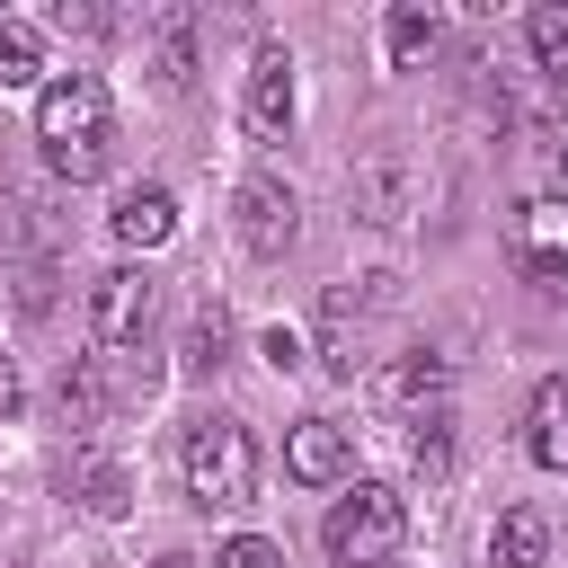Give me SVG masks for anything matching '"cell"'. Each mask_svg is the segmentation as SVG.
Returning a JSON list of instances; mask_svg holds the SVG:
<instances>
[{
  "instance_id": "cell-1",
  "label": "cell",
  "mask_w": 568,
  "mask_h": 568,
  "mask_svg": "<svg viewBox=\"0 0 568 568\" xmlns=\"http://www.w3.org/2000/svg\"><path fill=\"white\" fill-rule=\"evenodd\" d=\"M36 142H44L53 178L89 186V178L106 169V151H115V98H106V80H98V71L44 80V89H36Z\"/></svg>"
},
{
  "instance_id": "cell-2",
  "label": "cell",
  "mask_w": 568,
  "mask_h": 568,
  "mask_svg": "<svg viewBox=\"0 0 568 568\" xmlns=\"http://www.w3.org/2000/svg\"><path fill=\"white\" fill-rule=\"evenodd\" d=\"M178 470H186V497L195 506H248L257 497V444H248V426L240 417H195L186 426V444H178Z\"/></svg>"
},
{
  "instance_id": "cell-3",
  "label": "cell",
  "mask_w": 568,
  "mask_h": 568,
  "mask_svg": "<svg viewBox=\"0 0 568 568\" xmlns=\"http://www.w3.org/2000/svg\"><path fill=\"white\" fill-rule=\"evenodd\" d=\"M399 541H408V497H399L390 479H355V488L328 506V524H320V550H328L337 568H382Z\"/></svg>"
},
{
  "instance_id": "cell-4",
  "label": "cell",
  "mask_w": 568,
  "mask_h": 568,
  "mask_svg": "<svg viewBox=\"0 0 568 568\" xmlns=\"http://www.w3.org/2000/svg\"><path fill=\"white\" fill-rule=\"evenodd\" d=\"M506 257H515V275H524L532 293L568 302V204H559V195H550V204H515Z\"/></svg>"
},
{
  "instance_id": "cell-5",
  "label": "cell",
  "mask_w": 568,
  "mask_h": 568,
  "mask_svg": "<svg viewBox=\"0 0 568 568\" xmlns=\"http://www.w3.org/2000/svg\"><path fill=\"white\" fill-rule=\"evenodd\" d=\"M231 213H240V248H248V257H284V248L302 240V195H293V186H284L275 169L240 178Z\"/></svg>"
},
{
  "instance_id": "cell-6",
  "label": "cell",
  "mask_w": 568,
  "mask_h": 568,
  "mask_svg": "<svg viewBox=\"0 0 568 568\" xmlns=\"http://www.w3.org/2000/svg\"><path fill=\"white\" fill-rule=\"evenodd\" d=\"M293 106H302V98H293V53H284V44H257V53H248V89H240L248 133H257V142H284V133H293Z\"/></svg>"
},
{
  "instance_id": "cell-7",
  "label": "cell",
  "mask_w": 568,
  "mask_h": 568,
  "mask_svg": "<svg viewBox=\"0 0 568 568\" xmlns=\"http://www.w3.org/2000/svg\"><path fill=\"white\" fill-rule=\"evenodd\" d=\"M142 320H151V275H142V266L89 275V337H98V346H133Z\"/></svg>"
},
{
  "instance_id": "cell-8",
  "label": "cell",
  "mask_w": 568,
  "mask_h": 568,
  "mask_svg": "<svg viewBox=\"0 0 568 568\" xmlns=\"http://www.w3.org/2000/svg\"><path fill=\"white\" fill-rule=\"evenodd\" d=\"M284 470H293L302 488H337V479H355V444H346V426H337V417H302V426L284 435Z\"/></svg>"
},
{
  "instance_id": "cell-9",
  "label": "cell",
  "mask_w": 568,
  "mask_h": 568,
  "mask_svg": "<svg viewBox=\"0 0 568 568\" xmlns=\"http://www.w3.org/2000/svg\"><path fill=\"white\" fill-rule=\"evenodd\" d=\"M106 231H115L124 248H142V257H151V248H169V240H178V195H169V186H124V195H115V213H106Z\"/></svg>"
},
{
  "instance_id": "cell-10",
  "label": "cell",
  "mask_w": 568,
  "mask_h": 568,
  "mask_svg": "<svg viewBox=\"0 0 568 568\" xmlns=\"http://www.w3.org/2000/svg\"><path fill=\"white\" fill-rule=\"evenodd\" d=\"M524 453H532L541 470H568V373H550V382L532 390V408H524Z\"/></svg>"
},
{
  "instance_id": "cell-11",
  "label": "cell",
  "mask_w": 568,
  "mask_h": 568,
  "mask_svg": "<svg viewBox=\"0 0 568 568\" xmlns=\"http://www.w3.org/2000/svg\"><path fill=\"white\" fill-rule=\"evenodd\" d=\"M550 559V515L541 506H506L488 524V568H541Z\"/></svg>"
},
{
  "instance_id": "cell-12",
  "label": "cell",
  "mask_w": 568,
  "mask_h": 568,
  "mask_svg": "<svg viewBox=\"0 0 568 568\" xmlns=\"http://www.w3.org/2000/svg\"><path fill=\"white\" fill-rule=\"evenodd\" d=\"M435 44H444V18H435V9L399 0V9L382 18V53H390V71H426V62H435Z\"/></svg>"
},
{
  "instance_id": "cell-13",
  "label": "cell",
  "mask_w": 568,
  "mask_h": 568,
  "mask_svg": "<svg viewBox=\"0 0 568 568\" xmlns=\"http://www.w3.org/2000/svg\"><path fill=\"white\" fill-rule=\"evenodd\" d=\"M151 36H160V89H186L195 80V18L186 9H151Z\"/></svg>"
},
{
  "instance_id": "cell-14",
  "label": "cell",
  "mask_w": 568,
  "mask_h": 568,
  "mask_svg": "<svg viewBox=\"0 0 568 568\" xmlns=\"http://www.w3.org/2000/svg\"><path fill=\"white\" fill-rule=\"evenodd\" d=\"M222 364H231V311L204 302V311L186 320V373H222Z\"/></svg>"
},
{
  "instance_id": "cell-15",
  "label": "cell",
  "mask_w": 568,
  "mask_h": 568,
  "mask_svg": "<svg viewBox=\"0 0 568 568\" xmlns=\"http://www.w3.org/2000/svg\"><path fill=\"white\" fill-rule=\"evenodd\" d=\"M36 71H44V36L27 18H0V89H36Z\"/></svg>"
},
{
  "instance_id": "cell-16",
  "label": "cell",
  "mask_w": 568,
  "mask_h": 568,
  "mask_svg": "<svg viewBox=\"0 0 568 568\" xmlns=\"http://www.w3.org/2000/svg\"><path fill=\"white\" fill-rule=\"evenodd\" d=\"M444 382H453V364H444V355H426V346H408V355H399V373H390V399H399V408H417V399H444Z\"/></svg>"
},
{
  "instance_id": "cell-17",
  "label": "cell",
  "mask_w": 568,
  "mask_h": 568,
  "mask_svg": "<svg viewBox=\"0 0 568 568\" xmlns=\"http://www.w3.org/2000/svg\"><path fill=\"white\" fill-rule=\"evenodd\" d=\"M524 36H532V62H541L550 80H568V0H541V9L524 18Z\"/></svg>"
},
{
  "instance_id": "cell-18",
  "label": "cell",
  "mask_w": 568,
  "mask_h": 568,
  "mask_svg": "<svg viewBox=\"0 0 568 568\" xmlns=\"http://www.w3.org/2000/svg\"><path fill=\"white\" fill-rule=\"evenodd\" d=\"M417 470H426V479L453 470V408H426V417H417Z\"/></svg>"
},
{
  "instance_id": "cell-19",
  "label": "cell",
  "mask_w": 568,
  "mask_h": 568,
  "mask_svg": "<svg viewBox=\"0 0 568 568\" xmlns=\"http://www.w3.org/2000/svg\"><path fill=\"white\" fill-rule=\"evenodd\" d=\"M80 506L89 515H124V470L115 462H80Z\"/></svg>"
},
{
  "instance_id": "cell-20",
  "label": "cell",
  "mask_w": 568,
  "mask_h": 568,
  "mask_svg": "<svg viewBox=\"0 0 568 568\" xmlns=\"http://www.w3.org/2000/svg\"><path fill=\"white\" fill-rule=\"evenodd\" d=\"M213 568H284V541H266V532H231V541L213 550Z\"/></svg>"
},
{
  "instance_id": "cell-21",
  "label": "cell",
  "mask_w": 568,
  "mask_h": 568,
  "mask_svg": "<svg viewBox=\"0 0 568 568\" xmlns=\"http://www.w3.org/2000/svg\"><path fill=\"white\" fill-rule=\"evenodd\" d=\"M53 27H62V36H98V27H106V9H71V0H62V9H53Z\"/></svg>"
},
{
  "instance_id": "cell-22",
  "label": "cell",
  "mask_w": 568,
  "mask_h": 568,
  "mask_svg": "<svg viewBox=\"0 0 568 568\" xmlns=\"http://www.w3.org/2000/svg\"><path fill=\"white\" fill-rule=\"evenodd\" d=\"M266 364L293 373V364H302V337H293V328H266Z\"/></svg>"
},
{
  "instance_id": "cell-23",
  "label": "cell",
  "mask_w": 568,
  "mask_h": 568,
  "mask_svg": "<svg viewBox=\"0 0 568 568\" xmlns=\"http://www.w3.org/2000/svg\"><path fill=\"white\" fill-rule=\"evenodd\" d=\"M550 186H559V204H568V142L550 151Z\"/></svg>"
},
{
  "instance_id": "cell-24",
  "label": "cell",
  "mask_w": 568,
  "mask_h": 568,
  "mask_svg": "<svg viewBox=\"0 0 568 568\" xmlns=\"http://www.w3.org/2000/svg\"><path fill=\"white\" fill-rule=\"evenodd\" d=\"M0 399H9V364H0Z\"/></svg>"
}]
</instances>
